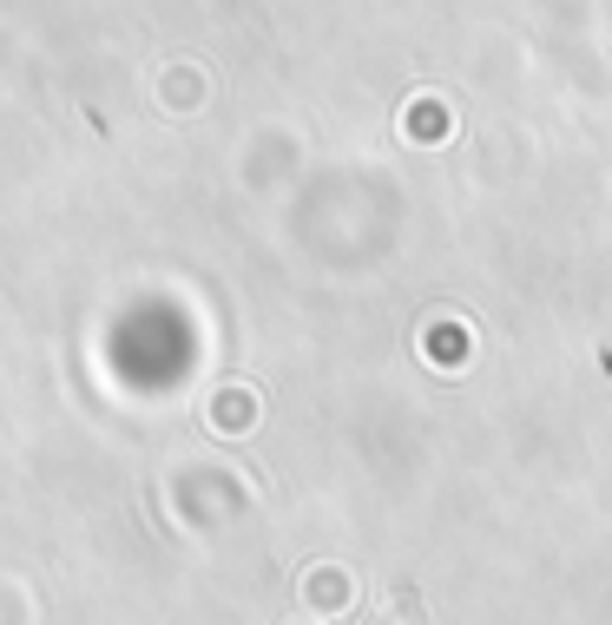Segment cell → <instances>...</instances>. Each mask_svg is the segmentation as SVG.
Masks as SVG:
<instances>
[{"instance_id": "6da1fadb", "label": "cell", "mask_w": 612, "mask_h": 625, "mask_svg": "<svg viewBox=\"0 0 612 625\" xmlns=\"http://www.w3.org/2000/svg\"><path fill=\"white\" fill-rule=\"evenodd\" d=\"M402 132H409V145H448V138H455V105H448L442 92H435V99L422 92V99L402 112Z\"/></svg>"}]
</instances>
